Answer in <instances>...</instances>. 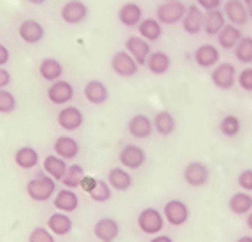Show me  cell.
I'll use <instances>...</instances> for the list:
<instances>
[{
  "mask_svg": "<svg viewBox=\"0 0 252 242\" xmlns=\"http://www.w3.org/2000/svg\"><path fill=\"white\" fill-rule=\"evenodd\" d=\"M146 65H147V69H149L151 74L163 75L170 70V67H172V58H170V55L165 51H153Z\"/></svg>",
  "mask_w": 252,
  "mask_h": 242,
  "instance_id": "31",
  "label": "cell"
},
{
  "mask_svg": "<svg viewBox=\"0 0 252 242\" xmlns=\"http://www.w3.org/2000/svg\"><path fill=\"white\" fill-rule=\"evenodd\" d=\"M107 183L116 191H128L133 184V177L125 167H114L107 174Z\"/></svg>",
  "mask_w": 252,
  "mask_h": 242,
  "instance_id": "24",
  "label": "cell"
},
{
  "mask_svg": "<svg viewBox=\"0 0 252 242\" xmlns=\"http://www.w3.org/2000/svg\"><path fill=\"white\" fill-rule=\"evenodd\" d=\"M39 74L44 81H49V83H55L60 81L63 75V65L62 62H58L53 56H47V58L40 60L39 64Z\"/></svg>",
  "mask_w": 252,
  "mask_h": 242,
  "instance_id": "27",
  "label": "cell"
},
{
  "mask_svg": "<svg viewBox=\"0 0 252 242\" xmlns=\"http://www.w3.org/2000/svg\"><path fill=\"white\" fill-rule=\"evenodd\" d=\"M245 223H247L249 230H252V210H251V212H249V214H247V221H245Z\"/></svg>",
  "mask_w": 252,
  "mask_h": 242,
  "instance_id": "50",
  "label": "cell"
},
{
  "mask_svg": "<svg viewBox=\"0 0 252 242\" xmlns=\"http://www.w3.org/2000/svg\"><path fill=\"white\" fill-rule=\"evenodd\" d=\"M236 84L247 93H252V69H244L236 77Z\"/></svg>",
  "mask_w": 252,
  "mask_h": 242,
  "instance_id": "40",
  "label": "cell"
},
{
  "mask_svg": "<svg viewBox=\"0 0 252 242\" xmlns=\"http://www.w3.org/2000/svg\"><path fill=\"white\" fill-rule=\"evenodd\" d=\"M96 184H98V179H94L93 175H84L83 183H81V190L86 191V193L90 195L91 191L96 188Z\"/></svg>",
  "mask_w": 252,
  "mask_h": 242,
  "instance_id": "43",
  "label": "cell"
},
{
  "mask_svg": "<svg viewBox=\"0 0 252 242\" xmlns=\"http://www.w3.org/2000/svg\"><path fill=\"white\" fill-rule=\"evenodd\" d=\"M236 77H238V74H236L235 65L229 64V62H220V64L216 65V67L212 69V72H210V81H212V84L217 90H222V92H228V90H231V88L235 86Z\"/></svg>",
  "mask_w": 252,
  "mask_h": 242,
  "instance_id": "4",
  "label": "cell"
},
{
  "mask_svg": "<svg viewBox=\"0 0 252 242\" xmlns=\"http://www.w3.org/2000/svg\"><path fill=\"white\" fill-rule=\"evenodd\" d=\"M194 64L201 69H214L216 65L220 64V53L219 48L214 46V44H201L194 49L193 53Z\"/></svg>",
  "mask_w": 252,
  "mask_h": 242,
  "instance_id": "11",
  "label": "cell"
},
{
  "mask_svg": "<svg viewBox=\"0 0 252 242\" xmlns=\"http://www.w3.org/2000/svg\"><path fill=\"white\" fill-rule=\"evenodd\" d=\"M146 151L142 149L140 146H137V144H126V146H123L118 156L121 167L128 169V171H138L146 163Z\"/></svg>",
  "mask_w": 252,
  "mask_h": 242,
  "instance_id": "6",
  "label": "cell"
},
{
  "mask_svg": "<svg viewBox=\"0 0 252 242\" xmlns=\"http://www.w3.org/2000/svg\"><path fill=\"white\" fill-rule=\"evenodd\" d=\"M25 190L33 202H47L53 199V195H56V181L44 172V174H37L35 177H32Z\"/></svg>",
  "mask_w": 252,
  "mask_h": 242,
  "instance_id": "1",
  "label": "cell"
},
{
  "mask_svg": "<svg viewBox=\"0 0 252 242\" xmlns=\"http://www.w3.org/2000/svg\"><path fill=\"white\" fill-rule=\"evenodd\" d=\"M28 242H56L55 235L49 232V228L44 226H35L28 235Z\"/></svg>",
  "mask_w": 252,
  "mask_h": 242,
  "instance_id": "39",
  "label": "cell"
},
{
  "mask_svg": "<svg viewBox=\"0 0 252 242\" xmlns=\"http://www.w3.org/2000/svg\"><path fill=\"white\" fill-rule=\"evenodd\" d=\"M149 242H173V239L170 235H165V234H159V235H154Z\"/></svg>",
  "mask_w": 252,
  "mask_h": 242,
  "instance_id": "46",
  "label": "cell"
},
{
  "mask_svg": "<svg viewBox=\"0 0 252 242\" xmlns=\"http://www.w3.org/2000/svg\"><path fill=\"white\" fill-rule=\"evenodd\" d=\"M242 130V121L238 116L235 114H226L224 118L219 121V132L228 139H233L236 135L240 134Z\"/></svg>",
  "mask_w": 252,
  "mask_h": 242,
  "instance_id": "34",
  "label": "cell"
},
{
  "mask_svg": "<svg viewBox=\"0 0 252 242\" xmlns=\"http://www.w3.org/2000/svg\"><path fill=\"white\" fill-rule=\"evenodd\" d=\"M47 228L53 235H58V237H63V235H68L74 228V221L68 214L65 212H53L49 218H47Z\"/></svg>",
  "mask_w": 252,
  "mask_h": 242,
  "instance_id": "22",
  "label": "cell"
},
{
  "mask_svg": "<svg viewBox=\"0 0 252 242\" xmlns=\"http://www.w3.org/2000/svg\"><path fill=\"white\" fill-rule=\"evenodd\" d=\"M186 7L181 0H175V2H163V4L158 5L156 9V20L159 21L165 27H173V25L182 23L186 16Z\"/></svg>",
  "mask_w": 252,
  "mask_h": 242,
  "instance_id": "3",
  "label": "cell"
},
{
  "mask_svg": "<svg viewBox=\"0 0 252 242\" xmlns=\"http://www.w3.org/2000/svg\"><path fill=\"white\" fill-rule=\"evenodd\" d=\"M9 58H11V53H9V49L5 48L4 44H0V67H4V65L9 62Z\"/></svg>",
  "mask_w": 252,
  "mask_h": 242,
  "instance_id": "45",
  "label": "cell"
},
{
  "mask_svg": "<svg viewBox=\"0 0 252 242\" xmlns=\"http://www.w3.org/2000/svg\"><path fill=\"white\" fill-rule=\"evenodd\" d=\"M18 35H20V39L23 40V42L37 44L44 39L46 30H44V27H42L40 21L28 18V20H23L20 23V27H18Z\"/></svg>",
  "mask_w": 252,
  "mask_h": 242,
  "instance_id": "15",
  "label": "cell"
},
{
  "mask_svg": "<svg viewBox=\"0 0 252 242\" xmlns=\"http://www.w3.org/2000/svg\"><path fill=\"white\" fill-rule=\"evenodd\" d=\"M27 2H30V4H33V5H42V4H46L47 0H27Z\"/></svg>",
  "mask_w": 252,
  "mask_h": 242,
  "instance_id": "49",
  "label": "cell"
},
{
  "mask_svg": "<svg viewBox=\"0 0 252 242\" xmlns=\"http://www.w3.org/2000/svg\"><path fill=\"white\" fill-rule=\"evenodd\" d=\"M18 107L16 97L9 90H0V114H11Z\"/></svg>",
  "mask_w": 252,
  "mask_h": 242,
  "instance_id": "38",
  "label": "cell"
},
{
  "mask_svg": "<svg viewBox=\"0 0 252 242\" xmlns=\"http://www.w3.org/2000/svg\"><path fill=\"white\" fill-rule=\"evenodd\" d=\"M154 132L161 137H170V135L175 132L177 128V121H175V116L170 111H159L154 114L153 118Z\"/></svg>",
  "mask_w": 252,
  "mask_h": 242,
  "instance_id": "25",
  "label": "cell"
},
{
  "mask_svg": "<svg viewBox=\"0 0 252 242\" xmlns=\"http://www.w3.org/2000/svg\"><path fill=\"white\" fill-rule=\"evenodd\" d=\"M235 51V58L244 65H251L252 64V37H242V40L236 44Z\"/></svg>",
  "mask_w": 252,
  "mask_h": 242,
  "instance_id": "36",
  "label": "cell"
},
{
  "mask_svg": "<svg viewBox=\"0 0 252 242\" xmlns=\"http://www.w3.org/2000/svg\"><path fill=\"white\" fill-rule=\"evenodd\" d=\"M137 28H138V35L142 39H146L147 42H156L163 35V25L156 18H144Z\"/></svg>",
  "mask_w": 252,
  "mask_h": 242,
  "instance_id": "30",
  "label": "cell"
},
{
  "mask_svg": "<svg viewBox=\"0 0 252 242\" xmlns=\"http://www.w3.org/2000/svg\"><path fill=\"white\" fill-rule=\"evenodd\" d=\"M222 12H224L226 20H229V23L235 27H245L251 20L244 0H228L222 7Z\"/></svg>",
  "mask_w": 252,
  "mask_h": 242,
  "instance_id": "17",
  "label": "cell"
},
{
  "mask_svg": "<svg viewBox=\"0 0 252 242\" xmlns=\"http://www.w3.org/2000/svg\"><path fill=\"white\" fill-rule=\"evenodd\" d=\"M154 132L153 119L146 114H135L128 121V134L133 139H149Z\"/></svg>",
  "mask_w": 252,
  "mask_h": 242,
  "instance_id": "18",
  "label": "cell"
},
{
  "mask_svg": "<svg viewBox=\"0 0 252 242\" xmlns=\"http://www.w3.org/2000/svg\"><path fill=\"white\" fill-rule=\"evenodd\" d=\"M79 149H81L79 142L70 135H60L58 139L55 140V144H53L55 155L63 160H74L79 155Z\"/></svg>",
  "mask_w": 252,
  "mask_h": 242,
  "instance_id": "21",
  "label": "cell"
},
{
  "mask_svg": "<svg viewBox=\"0 0 252 242\" xmlns=\"http://www.w3.org/2000/svg\"><path fill=\"white\" fill-rule=\"evenodd\" d=\"M242 30L240 27H235L231 23H226V27L222 28L217 35V42H219L220 49H226V51H231L236 48V44L242 40Z\"/></svg>",
  "mask_w": 252,
  "mask_h": 242,
  "instance_id": "26",
  "label": "cell"
},
{
  "mask_svg": "<svg viewBox=\"0 0 252 242\" xmlns=\"http://www.w3.org/2000/svg\"><path fill=\"white\" fill-rule=\"evenodd\" d=\"M144 12H142V7L137 4V2H126L119 7L118 11V20L123 27L126 28H135L142 23L144 20Z\"/></svg>",
  "mask_w": 252,
  "mask_h": 242,
  "instance_id": "19",
  "label": "cell"
},
{
  "mask_svg": "<svg viewBox=\"0 0 252 242\" xmlns=\"http://www.w3.org/2000/svg\"><path fill=\"white\" fill-rule=\"evenodd\" d=\"M55 204V209H58L60 212H65V214H70L74 210H77L79 207V197L75 195L74 190H68V188H63L58 193L55 195L53 199Z\"/></svg>",
  "mask_w": 252,
  "mask_h": 242,
  "instance_id": "23",
  "label": "cell"
},
{
  "mask_svg": "<svg viewBox=\"0 0 252 242\" xmlns=\"http://www.w3.org/2000/svg\"><path fill=\"white\" fill-rule=\"evenodd\" d=\"M138 67L140 65L135 62V58L126 49L125 51L114 53L112 58H110V69L119 77H133L138 72Z\"/></svg>",
  "mask_w": 252,
  "mask_h": 242,
  "instance_id": "5",
  "label": "cell"
},
{
  "mask_svg": "<svg viewBox=\"0 0 252 242\" xmlns=\"http://www.w3.org/2000/svg\"><path fill=\"white\" fill-rule=\"evenodd\" d=\"M236 183H238V186H240L244 191L251 193L252 191V169L242 171L240 174H238V177H236Z\"/></svg>",
  "mask_w": 252,
  "mask_h": 242,
  "instance_id": "41",
  "label": "cell"
},
{
  "mask_svg": "<svg viewBox=\"0 0 252 242\" xmlns=\"http://www.w3.org/2000/svg\"><path fill=\"white\" fill-rule=\"evenodd\" d=\"M228 209L236 216H245L252 210V195L247 191H236L228 200Z\"/></svg>",
  "mask_w": 252,
  "mask_h": 242,
  "instance_id": "32",
  "label": "cell"
},
{
  "mask_svg": "<svg viewBox=\"0 0 252 242\" xmlns=\"http://www.w3.org/2000/svg\"><path fill=\"white\" fill-rule=\"evenodd\" d=\"M165 216L161 210L154 207H146L142 209L137 216V226L142 234L146 235H159L165 228Z\"/></svg>",
  "mask_w": 252,
  "mask_h": 242,
  "instance_id": "2",
  "label": "cell"
},
{
  "mask_svg": "<svg viewBox=\"0 0 252 242\" xmlns=\"http://www.w3.org/2000/svg\"><path fill=\"white\" fill-rule=\"evenodd\" d=\"M245 7H247V12H249V18L252 20V0H244Z\"/></svg>",
  "mask_w": 252,
  "mask_h": 242,
  "instance_id": "47",
  "label": "cell"
},
{
  "mask_svg": "<svg viewBox=\"0 0 252 242\" xmlns=\"http://www.w3.org/2000/svg\"><path fill=\"white\" fill-rule=\"evenodd\" d=\"M90 199L96 204L109 202V200L112 199V188H110V184L107 183V181L98 179V184H96V188L90 193Z\"/></svg>",
  "mask_w": 252,
  "mask_h": 242,
  "instance_id": "37",
  "label": "cell"
},
{
  "mask_svg": "<svg viewBox=\"0 0 252 242\" xmlns=\"http://www.w3.org/2000/svg\"><path fill=\"white\" fill-rule=\"evenodd\" d=\"M236 242H252V237L251 235H242V237L236 239Z\"/></svg>",
  "mask_w": 252,
  "mask_h": 242,
  "instance_id": "48",
  "label": "cell"
},
{
  "mask_svg": "<svg viewBox=\"0 0 252 242\" xmlns=\"http://www.w3.org/2000/svg\"><path fill=\"white\" fill-rule=\"evenodd\" d=\"M44 172H46L49 177H53L55 181H63L65 174L68 171V165H67V160L60 158L56 155H49L44 158Z\"/></svg>",
  "mask_w": 252,
  "mask_h": 242,
  "instance_id": "28",
  "label": "cell"
},
{
  "mask_svg": "<svg viewBox=\"0 0 252 242\" xmlns=\"http://www.w3.org/2000/svg\"><path fill=\"white\" fill-rule=\"evenodd\" d=\"M163 216L165 221L172 226H182L188 223L189 219V207L186 202L179 199H172L165 204L163 207Z\"/></svg>",
  "mask_w": 252,
  "mask_h": 242,
  "instance_id": "7",
  "label": "cell"
},
{
  "mask_svg": "<svg viewBox=\"0 0 252 242\" xmlns=\"http://www.w3.org/2000/svg\"><path fill=\"white\" fill-rule=\"evenodd\" d=\"M90 14V9L83 0H68L60 9V18L67 25H79L83 23Z\"/></svg>",
  "mask_w": 252,
  "mask_h": 242,
  "instance_id": "8",
  "label": "cell"
},
{
  "mask_svg": "<svg viewBox=\"0 0 252 242\" xmlns=\"http://www.w3.org/2000/svg\"><path fill=\"white\" fill-rule=\"evenodd\" d=\"M196 5L205 12L217 11L220 7V0H196Z\"/></svg>",
  "mask_w": 252,
  "mask_h": 242,
  "instance_id": "42",
  "label": "cell"
},
{
  "mask_svg": "<svg viewBox=\"0 0 252 242\" xmlns=\"http://www.w3.org/2000/svg\"><path fill=\"white\" fill-rule=\"evenodd\" d=\"M84 97L90 104L93 105H102L109 100V88L105 86V83H102L100 79H91L86 83L83 90Z\"/></svg>",
  "mask_w": 252,
  "mask_h": 242,
  "instance_id": "20",
  "label": "cell"
},
{
  "mask_svg": "<svg viewBox=\"0 0 252 242\" xmlns=\"http://www.w3.org/2000/svg\"><path fill=\"white\" fill-rule=\"evenodd\" d=\"M58 125L67 132H75L83 127L84 123V114L81 112V109L75 105H65L62 111L56 116Z\"/></svg>",
  "mask_w": 252,
  "mask_h": 242,
  "instance_id": "12",
  "label": "cell"
},
{
  "mask_svg": "<svg viewBox=\"0 0 252 242\" xmlns=\"http://www.w3.org/2000/svg\"><path fill=\"white\" fill-rule=\"evenodd\" d=\"M14 163L20 169H23V171H30V169L39 165V153H37L35 147L21 146L14 153Z\"/></svg>",
  "mask_w": 252,
  "mask_h": 242,
  "instance_id": "29",
  "label": "cell"
},
{
  "mask_svg": "<svg viewBox=\"0 0 252 242\" xmlns=\"http://www.w3.org/2000/svg\"><path fill=\"white\" fill-rule=\"evenodd\" d=\"M84 169L81 167V165H77V163H74V165H68V171L67 174H65V177H63V186L68 188V190H75V188H81V183H83L84 179Z\"/></svg>",
  "mask_w": 252,
  "mask_h": 242,
  "instance_id": "35",
  "label": "cell"
},
{
  "mask_svg": "<svg viewBox=\"0 0 252 242\" xmlns=\"http://www.w3.org/2000/svg\"><path fill=\"white\" fill-rule=\"evenodd\" d=\"M9 84H11V74H9V70L0 67V90H5V86H9Z\"/></svg>",
  "mask_w": 252,
  "mask_h": 242,
  "instance_id": "44",
  "label": "cell"
},
{
  "mask_svg": "<svg viewBox=\"0 0 252 242\" xmlns=\"http://www.w3.org/2000/svg\"><path fill=\"white\" fill-rule=\"evenodd\" d=\"M203 23H205V11H201L196 4H191L186 11V16L182 20V28L188 35H198L203 32Z\"/></svg>",
  "mask_w": 252,
  "mask_h": 242,
  "instance_id": "16",
  "label": "cell"
},
{
  "mask_svg": "<svg viewBox=\"0 0 252 242\" xmlns=\"http://www.w3.org/2000/svg\"><path fill=\"white\" fill-rule=\"evenodd\" d=\"M184 181L193 188H201L209 183L210 171L203 162H189L184 167Z\"/></svg>",
  "mask_w": 252,
  "mask_h": 242,
  "instance_id": "9",
  "label": "cell"
},
{
  "mask_svg": "<svg viewBox=\"0 0 252 242\" xmlns=\"http://www.w3.org/2000/svg\"><path fill=\"white\" fill-rule=\"evenodd\" d=\"M226 27V16L224 12L217 9V11L205 12V23H203V32L210 37H217L219 32Z\"/></svg>",
  "mask_w": 252,
  "mask_h": 242,
  "instance_id": "33",
  "label": "cell"
},
{
  "mask_svg": "<svg viewBox=\"0 0 252 242\" xmlns=\"http://www.w3.org/2000/svg\"><path fill=\"white\" fill-rule=\"evenodd\" d=\"M119 232H121L119 223L114 218H109V216L100 218L93 226L94 237L100 242H116V239L119 237Z\"/></svg>",
  "mask_w": 252,
  "mask_h": 242,
  "instance_id": "14",
  "label": "cell"
},
{
  "mask_svg": "<svg viewBox=\"0 0 252 242\" xmlns=\"http://www.w3.org/2000/svg\"><path fill=\"white\" fill-rule=\"evenodd\" d=\"M74 86L65 79L55 81V83H51V86L47 88V99L55 105H67L74 99Z\"/></svg>",
  "mask_w": 252,
  "mask_h": 242,
  "instance_id": "10",
  "label": "cell"
},
{
  "mask_svg": "<svg viewBox=\"0 0 252 242\" xmlns=\"http://www.w3.org/2000/svg\"><path fill=\"white\" fill-rule=\"evenodd\" d=\"M125 49L135 58L138 65H146L151 56V42L142 39L140 35H130L125 42Z\"/></svg>",
  "mask_w": 252,
  "mask_h": 242,
  "instance_id": "13",
  "label": "cell"
},
{
  "mask_svg": "<svg viewBox=\"0 0 252 242\" xmlns=\"http://www.w3.org/2000/svg\"><path fill=\"white\" fill-rule=\"evenodd\" d=\"M163 2H175V0H163Z\"/></svg>",
  "mask_w": 252,
  "mask_h": 242,
  "instance_id": "51",
  "label": "cell"
}]
</instances>
